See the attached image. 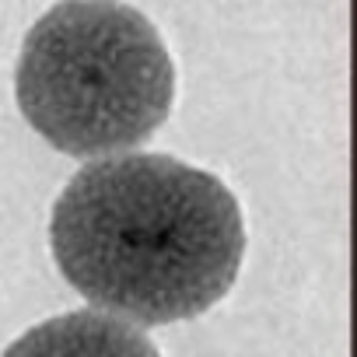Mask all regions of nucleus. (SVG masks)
I'll list each match as a JSON object with an SVG mask.
<instances>
[{
	"mask_svg": "<svg viewBox=\"0 0 357 357\" xmlns=\"http://www.w3.org/2000/svg\"><path fill=\"white\" fill-rule=\"evenodd\" d=\"M0 357H161L151 336L109 312H67L25 329Z\"/></svg>",
	"mask_w": 357,
	"mask_h": 357,
	"instance_id": "obj_3",
	"label": "nucleus"
},
{
	"mask_svg": "<svg viewBox=\"0 0 357 357\" xmlns=\"http://www.w3.org/2000/svg\"><path fill=\"white\" fill-rule=\"evenodd\" d=\"M50 249L98 312L165 326L211 312L235 287L245 221L214 172L123 151L70 175L50 214Z\"/></svg>",
	"mask_w": 357,
	"mask_h": 357,
	"instance_id": "obj_1",
	"label": "nucleus"
},
{
	"mask_svg": "<svg viewBox=\"0 0 357 357\" xmlns=\"http://www.w3.org/2000/svg\"><path fill=\"white\" fill-rule=\"evenodd\" d=\"M15 98L60 154L147 144L175 102V63L151 18L123 0H60L25 36Z\"/></svg>",
	"mask_w": 357,
	"mask_h": 357,
	"instance_id": "obj_2",
	"label": "nucleus"
}]
</instances>
